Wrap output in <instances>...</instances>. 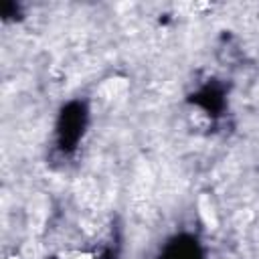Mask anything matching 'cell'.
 I'll list each match as a JSON object with an SVG mask.
<instances>
[{
  "label": "cell",
  "mask_w": 259,
  "mask_h": 259,
  "mask_svg": "<svg viewBox=\"0 0 259 259\" xmlns=\"http://www.w3.org/2000/svg\"><path fill=\"white\" fill-rule=\"evenodd\" d=\"M75 259H91V255H87V253H77Z\"/></svg>",
  "instance_id": "2"
},
{
  "label": "cell",
  "mask_w": 259,
  "mask_h": 259,
  "mask_svg": "<svg viewBox=\"0 0 259 259\" xmlns=\"http://www.w3.org/2000/svg\"><path fill=\"white\" fill-rule=\"evenodd\" d=\"M196 204H198V212H200V219L204 221V225H206L208 229H217V225H219V219H217V212H214V204H212L210 196H206V194H200Z\"/></svg>",
  "instance_id": "1"
}]
</instances>
